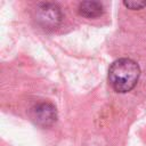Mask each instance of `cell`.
<instances>
[{
	"mask_svg": "<svg viewBox=\"0 0 146 146\" xmlns=\"http://www.w3.org/2000/svg\"><path fill=\"white\" fill-rule=\"evenodd\" d=\"M140 76L139 65L131 58L123 57L114 60L108 70V81L113 89L124 94L135 88Z\"/></svg>",
	"mask_w": 146,
	"mask_h": 146,
	"instance_id": "1",
	"label": "cell"
},
{
	"mask_svg": "<svg viewBox=\"0 0 146 146\" xmlns=\"http://www.w3.org/2000/svg\"><path fill=\"white\" fill-rule=\"evenodd\" d=\"M34 19L44 31H55L63 21L60 7L54 2H38L34 9Z\"/></svg>",
	"mask_w": 146,
	"mask_h": 146,
	"instance_id": "2",
	"label": "cell"
},
{
	"mask_svg": "<svg viewBox=\"0 0 146 146\" xmlns=\"http://www.w3.org/2000/svg\"><path fill=\"white\" fill-rule=\"evenodd\" d=\"M29 115L31 120L41 128H48L57 121V110L55 105L49 102H41L33 105L29 111Z\"/></svg>",
	"mask_w": 146,
	"mask_h": 146,
	"instance_id": "3",
	"label": "cell"
},
{
	"mask_svg": "<svg viewBox=\"0 0 146 146\" xmlns=\"http://www.w3.org/2000/svg\"><path fill=\"white\" fill-rule=\"evenodd\" d=\"M78 11L83 17L96 18L104 14V6L99 1H94V0L81 1L78 6Z\"/></svg>",
	"mask_w": 146,
	"mask_h": 146,
	"instance_id": "4",
	"label": "cell"
},
{
	"mask_svg": "<svg viewBox=\"0 0 146 146\" xmlns=\"http://www.w3.org/2000/svg\"><path fill=\"white\" fill-rule=\"evenodd\" d=\"M123 5L129 9L136 10L144 8L146 6V1H123Z\"/></svg>",
	"mask_w": 146,
	"mask_h": 146,
	"instance_id": "5",
	"label": "cell"
}]
</instances>
